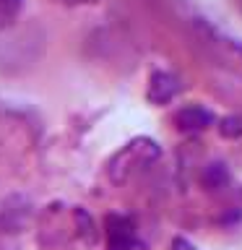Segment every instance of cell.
Returning <instances> with one entry per match:
<instances>
[{
  "instance_id": "6da1fadb",
  "label": "cell",
  "mask_w": 242,
  "mask_h": 250,
  "mask_svg": "<svg viewBox=\"0 0 242 250\" xmlns=\"http://www.w3.org/2000/svg\"><path fill=\"white\" fill-rule=\"evenodd\" d=\"M180 94V81L172 73H154L151 81H148V99L156 102V104H164V102H169L172 97H177Z\"/></svg>"
},
{
  "instance_id": "277c9868",
  "label": "cell",
  "mask_w": 242,
  "mask_h": 250,
  "mask_svg": "<svg viewBox=\"0 0 242 250\" xmlns=\"http://www.w3.org/2000/svg\"><path fill=\"white\" fill-rule=\"evenodd\" d=\"M109 250H148V248L136 234V237H128V240H120V242H109Z\"/></svg>"
},
{
  "instance_id": "7a4b0ae2",
  "label": "cell",
  "mask_w": 242,
  "mask_h": 250,
  "mask_svg": "<svg viewBox=\"0 0 242 250\" xmlns=\"http://www.w3.org/2000/svg\"><path fill=\"white\" fill-rule=\"evenodd\" d=\"M177 125L182 130H203L208 125H214V115L203 107H187L177 115Z\"/></svg>"
},
{
  "instance_id": "5b68a950",
  "label": "cell",
  "mask_w": 242,
  "mask_h": 250,
  "mask_svg": "<svg viewBox=\"0 0 242 250\" xmlns=\"http://www.w3.org/2000/svg\"><path fill=\"white\" fill-rule=\"evenodd\" d=\"M169 250H198V248H195L193 242H187L185 237H175L172 245H169Z\"/></svg>"
},
{
  "instance_id": "3957f363",
  "label": "cell",
  "mask_w": 242,
  "mask_h": 250,
  "mask_svg": "<svg viewBox=\"0 0 242 250\" xmlns=\"http://www.w3.org/2000/svg\"><path fill=\"white\" fill-rule=\"evenodd\" d=\"M21 11V0H0V31L8 29Z\"/></svg>"
},
{
  "instance_id": "8992f818",
  "label": "cell",
  "mask_w": 242,
  "mask_h": 250,
  "mask_svg": "<svg viewBox=\"0 0 242 250\" xmlns=\"http://www.w3.org/2000/svg\"><path fill=\"white\" fill-rule=\"evenodd\" d=\"M62 3H76V0H62Z\"/></svg>"
}]
</instances>
